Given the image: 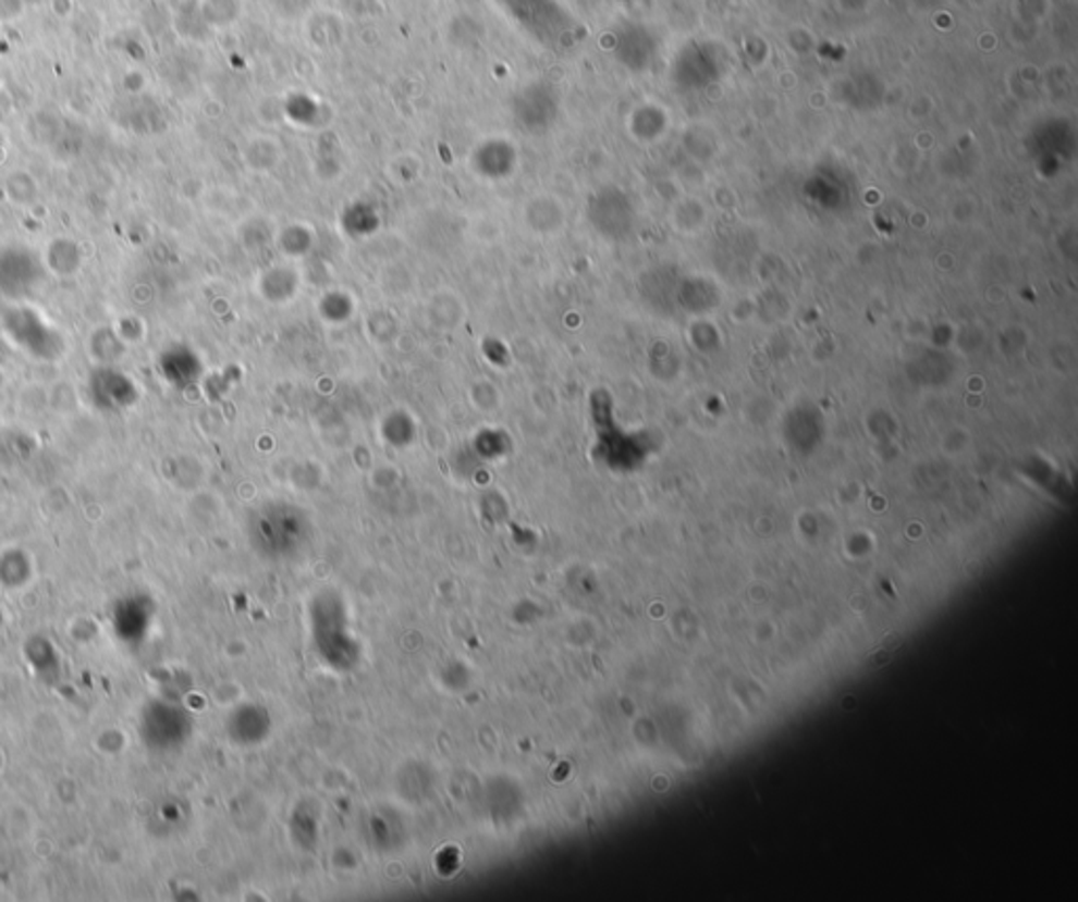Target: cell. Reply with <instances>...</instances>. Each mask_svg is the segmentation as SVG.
<instances>
[{
	"mask_svg": "<svg viewBox=\"0 0 1078 902\" xmlns=\"http://www.w3.org/2000/svg\"><path fill=\"white\" fill-rule=\"evenodd\" d=\"M2 335L36 360H56L64 354L62 333L26 306H11L0 313Z\"/></svg>",
	"mask_w": 1078,
	"mask_h": 902,
	"instance_id": "1",
	"label": "cell"
},
{
	"mask_svg": "<svg viewBox=\"0 0 1078 902\" xmlns=\"http://www.w3.org/2000/svg\"><path fill=\"white\" fill-rule=\"evenodd\" d=\"M45 279L40 259L33 250L11 247L0 252V293L11 301L28 299Z\"/></svg>",
	"mask_w": 1078,
	"mask_h": 902,
	"instance_id": "2",
	"label": "cell"
},
{
	"mask_svg": "<svg viewBox=\"0 0 1078 902\" xmlns=\"http://www.w3.org/2000/svg\"><path fill=\"white\" fill-rule=\"evenodd\" d=\"M87 390L99 408H125L137 400V385L133 379L112 364H99L89 376Z\"/></svg>",
	"mask_w": 1078,
	"mask_h": 902,
	"instance_id": "3",
	"label": "cell"
},
{
	"mask_svg": "<svg viewBox=\"0 0 1078 902\" xmlns=\"http://www.w3.org/2000/svg\"><path fill=\"white\" fill-rule=\"evenodd\" d=\"M47 265H49V270H53L60 276L74 274L81 265V250L72 240H65V238L56 240L53 245H49Z\"/></svg>",
	"mask_w": 1078,
	"mask_h": 902,
	"instance_id": "4",
	"label": "cell"
},
{
	"mask_svg": "<svg viewBox=\"0 0 1078 902\" xmlns=\"http://www.w3.org/2000/svg\"><path fill=\"white\" fill-rule=\"evenodd\" d=\"M91 351L99 364H114L125 354V343L112 329H99L91 342Z\"/></svg>",
	"mask_w": 1078,
	"mask_h": 902,
	"instance_id": "5",
	"label": "cell"
},
{
	"mask_svg": "<svg viewBox=\"0 0 1078 902\" xmlns=\"http://www.w3.org/2000/svg\"><path fill=\"white\" fill-rule=\"evenodd\" d=\"M0 387H2V374H0Z\"/></svg>",
	"mask_w": 1078,
	"mask_h": 902,
	"instance_id": "6",
	"label": "cell"
},
{
	"mask_svg": "<svg viewBox=\"0 0 1078 902\" xmlns=\"http://www.w3.org/2000/svg\"><path fill=\"white\" fill-rule=\"evenodd\" d=\"M0 358H2V349H0Z\"/></svg>",
	"mask_w": 1078,
	"mask_h": 902,
	"instance_id": "7",
	"label": "cell"
}]
</instances>
